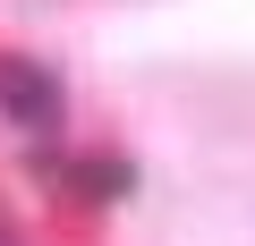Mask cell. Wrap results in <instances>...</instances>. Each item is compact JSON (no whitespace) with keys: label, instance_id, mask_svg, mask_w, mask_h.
<instances>
[{"label":"cell","instance_id":"cell-2","mask_svg":"<svg viewBox=\"0 0 255 246\" xmlns=\"http://www.w3.org/2000/svg\"><path fill=\"white\" fill-rule=\"evenodd\" d=\"M68 187H77V195H94V204H119L128 187H136V170H128L119 153H102V162H77V170H68Z\"/></svg>","mask_w":255,"mask_h":246},{"label":"cell","instance_id":"cell-1","mask_svg":"<svg viewBox=\"0 0 255 246\" xmlns=\"http://www.w3.org/2000/svg\"><path fill=\"white\" fill-rule=\"evenodd\" d=\"M0 110H9L26 136H51L60 128V77L34 68V60H0Z\"/></svg>","mask_w":255,"mask_h":246}]
</instances>
